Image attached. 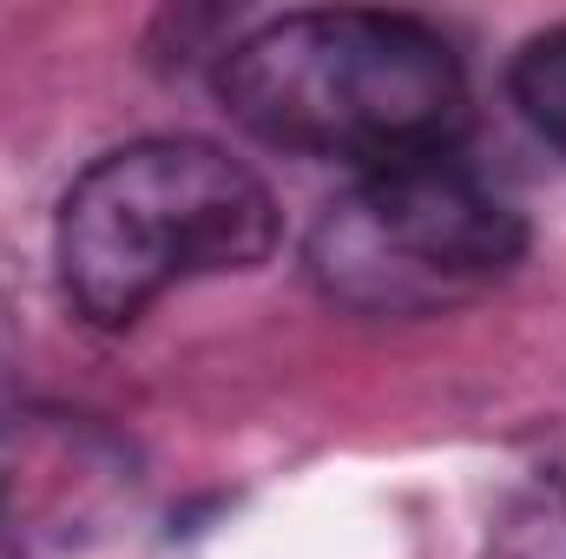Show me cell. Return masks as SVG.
<instances>
[{"label": "cell", "mask_w": 566, "mask_h": 559, "mask_svg": "<svg viewBox=\"0 0 566 559\" xmlns=\"http://www.w3.org/2000/svg\"><path fill=\"white\" fill-rule=\"evenodd\" d=\"M7 356H13V316H7V296H0V369H7Z\"/></svg>", "instance_id": "obj_6"}, {"label": "cell", "mask_w": 566, "mask_h": 559, "mask_svg": "<svg viewBox=\"0 0 566 559\" xmlns=\"http://www.w3.org/2000/svg\"><path fill=\"white\" fill-rule=\"evenodd\" d=\"M277 251V204L251 165L205 139H139L73 178L53 224L66 303L93 329H133L198 277L258 271Z\"/></svg>", "instance_id": "obj_2"}, {"label": "cell", "mask_w": 566, "mask_h": 559, "mask_svg": "<svg viewBox=\"0 0 566 559\" xmlns=\"http://www.w3.org/2000/svg\"><path fill=\"white\" fill-rule=\"evenodd\" d=\"M507 93H514L521 119L554 145V151H566V27L534 33V40L514 53V66H507Z\"/></svg>", "instance_id": "obj_5"}, {"label": "cell", "mask_w": 566, "mask_h": 559, "mask_svg": "<svg viewBox=\"0 0 566 559\" xmlns=\"http://www.w3.org/2000/svg\"><path fill=\"white\" fill-rule=\"evenodd\" d=\"M521 257V211L448 151L363 171L303 244L316 289L356 316H441L514 277Z\"/></svg>", "instance_id": "obj_3"}, {"label": "cell", "mask_w": 566, "mask_h": 559, "mask_svg": "<svg viewBox=\"0 0 566 559\" xmlns=\"http://www.w3.org/2000/svg\"><path fill=\"white\" fill-rule=\"evenodd\" d=\"M139 494V454L93 415H0V559H66L106 540Z\"/></svg>", "instance_id": "obj_4"}, {"label": "cell", "mask_w": 566, "mask_h": 559, "mask_svg": "<svg viewBox=\"0 0 566 559\" xmlns=\"http://www.w3.org/2000/svg\"><path fill=\"white\" fill-rule=\"evenodd\" d=\"M218 99L264 145L382 171L454 145L468 73L454 46L409 13L316 7L231 40Z\"/></svg>", "instance_id": "obj_1"}]
</instances>
